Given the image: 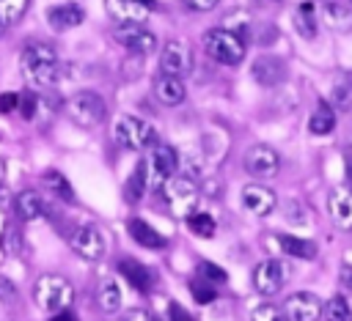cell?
<instances>
[{
  "instance_id": "1",
  "label": "cell",
  "mask_w": 352,
  "mask_h": 321,
  "mask_svg": "<svg viewBox=\"0 0 352 321\" xmlns=\"http://www.w3.org/2000/svg\"><path fill=\"white\" fill-rule=\"evenodd\" d=\"M19 66H22V77L33 88H52L60 74V58H58L55 47H50L44 41H30L22 49Z\"/></svg>"
},
{
  "instance_id": "2",
  "label": "cell",
  "mask_w": 352,
  "mask_h": 321,
  "mask_svg": "<svg viewBox=\"0 0 352 321\" xmlns=\"http://www.w3.org/2000/svg\"><path fill=\"white\" fill-rule=\"evenodd\" d=\"M33 299H36L38 310L55 316V313H63V310L72 307V302H74V285L66 277L47 272V274H41L33 283Z\"/></svg>"
},
{
  "instance_id": "3",
  "label": "cell",
  "mask_w": 352,
  "mask_h": 321,
  "mask_svg": "<svg viewBox=\"0 0 352 321\" xmlns=\"http://www.w3.org/2000/svg\"><path fill=\"white\" fill-rule=\"evenodd\" d=\"M204 49L212 60L223 63V66H236L245 58V41L239 33L228 30V27H212L204 33Z\"/></svg>"
},
{
  "instance_id": "4",
  "label": "cell",
  "mask_w": 352,
  "mask_h": 321,
  "mask_svg": "<svg viewBox=\"0 0 352 321\" xmlns=\"http://www.w3.org/2000/svg\"><path fill=\"white\" fill-rule=\"evenodd\" d=\"M165 192V203H168V211L179 219H187L190 214H195V206L201 200V189L195 184V178L190 176H173L168 178V184L162 187Z\"/></svg>"
},
{
  "instance_id": "5",
  "label": "cell",
  "mask_w": 352,
  "mask_h": 321,
  "mask_svg": "<svg viewBox=\"0 0 352 321\" xmlns=\"http://www.w3.org/2000/svg\"><path fill=\"white\" fill-rule=\"evenodd\" d=\"M66 115L72 118V123H77L82 129H94L107 118V104L94 91H77L66 102Z\"/></svg>"
},
{
  "instance_id": "6",
  "label": "cell",
  "mask_w": 352,
  "mask_h": 321,
  "mask_svg": "<svg viewBox=\"0 0 352 321\" xmlns=\"http://www.w3.org/2000/svg\"><path fill=\"white\" fill-rule=\"evenodd\" d=\"M113 140L121 145V148H146L151 140H154V126L148 121H140L135 115H118L113 121Z\"/></svg>"
},
{
  "instance_id": "7",
  "label": "cell",
  "mask_w": 352,
  "mask_h": 321,
  "mask_svg": "<svg viewBox=\"0 0 352 321\" xmlns=\"http://www.w3.org/2000/svg\"><path fill=\"white\" fill-rule=\"evenodd\" d=\"M176 151L165 143L154 145V151L148 154V162H146V173H148V187L151 189H162L168 184V178L176 176Z\"/></svg>"
},
{
  "instance_id": "8",
  "label": "cell",
  "mask_w": 352,
  "mask_h": 321,
  "mask_svg": "<svg viewBox=\"0 0 352 321\" xmlns=\"http://www.w3.org/2000/svg\"><path fill=\"white\" fill-rule=\"evenodd\" d=\"M69 244L85 261H102L107 255V236L96 225H77Z\"/></svg>"
},
{
  "instance_id": "9",
  "label": "cell",
  "mask_w": 352,
  "mask_h": 321,
  "mask_svg": "<svg viewBox=\"0 0 352 321\" xmlns=\"http://www.w3.org/2000/svg\"><path fill=\"white\" fill-rule=\"evenodd\" d=\"M160 69L162 74H170V77H182L192 69V49L187 41L182 38H170L165 41L162 52H160Z\"/></svg>"
},
{
  "instance_id": "10",
  "label": "cell",
  "mask_w": 352,
  "mask_h": 321,
  "mask_svg": "<svg viewBox=\"0 0 352 321\" xmlns=\"http://www.w3.org/2000/svg\"><path fill=\"white\" fill-rule=\"evenodd\" d=\"M245 170L253 176V178H272L278 170H280V156L272 145H264V143H256L245 151Z\"/></svg>"
},
{
  "instance_id": "11",
  "label": "cell",
  "mask_w": 352,
  "mask_h": 321,
  "mask_svg": "<svg viewBox=\"0 0 352 321\" xmlns=\"http://www.w3.org/2000/svg\"><path fill=\"white\" fill-rule=\"evenodd\" d=\"M250 283H253V291H258L261 296H272L286 283V266L280 261H261L256 263Z\"/></svg>"
},
{
  "instance_id": "12",
  "label": "cell",
  "mask_w": 352,
  "mask_h": 321,
  "mask_svg": "<svg viewBox=\"0 0 352 321\" xmlns=\"http://www.w3.org/2000/svg\"><path fill=\"white\" fill-rule=\"evenodd\" d=\"M283 310L289 321H319L324 302L311 291H297L283 302Z\"/></svg>"
},
{
  "instance_id": "13",
  "label": "cell",
  "mask_w": 352,
  "mask_h": 321,
  "mask_svg": "<svg viewBox=\"0 0 352 321\" xmlns=\"http://www.w3.org/2000/svg\"><path fill=\"white\" fill-rule=\"evenodd\" d=\"M113 38H116V44H121V47H126L132 52H143L146 55V52L157 49V36L143 25H116L113 27Z\"/></svg>"
},
{
  "instance_id": "14",
  "label": "cell",
  "mask_w": 352,
  "mask_h": 321,
  "mask_svg": "<svg viewBox=\"0 0 352 321\" xmlns=\"http://www.w3.org/2000/svg\"><path fill=\"white\" fill-rule=\"evenodd\" d=\"M104 8L116 25H143L151 14L146 0H104Z\"/></svg>"
},
{
  "instance_id": "15",
  "label": "cell",
  "mask_w": 352,
  "mask_h": 321,
  "mask_svg": "<svg viewBox=\"0 0 352 321\" xmlns=\"http://www.w3.org/2000/svg\"><path fill=\"white\" fill-rule=\"evenodd\" d=\"M242 206L253 214V217H267L275 209V192L264 184H245L242 187Z\"/></svg>"
},
{
  "instance_id": "16",
  "label": "cell",
  "mask_w": 352,
  "mask_h": 321,
  "mask_svg": "<svg viewBox=\"0 0 352 321\" xmlns=\"http://www.w3.org/2000/svg\"><path fill=\"white\" fill-rule=\"evenodd\" d=\"M319 16L336 33H349L352 30V5L346 0H322Z\"/></svg>"
},
{
  "instance_id": "17",
  "label": "cell",
  "mask_w": 352,
  "mask_h": 321,
  "mask_svg": "<svg viewBox=\"0 0 352 321\" xmlns=\"http://www.w3.org/2000/svg\"><path fill=\"white\" fill-rule=\"evenodd\" d=\"M250 77L261 85V88H272V85H280L286 80V63L280 58H272V55H264L258 60H253V69H250Z\"/></svg>"
},
{
  "instance_id": "18",
  "label": "cell",
  "mask_w": 352,
  "mask_h": 321,
  "mask_svg": "<svg viewBox=\"0 0 352 321\" xmlns=\"http://www.w3.org/2000/svg\"><path fill=\"white\" fill-rule=\"evenodd\" d=\"M327 211L333 222L341 230H352V189L349 187H336L327 195Z\"/></svg>"
},
{
  "instance_id": "19",
  "label": "cell",
  "mask_w": 352,
  "mask_h": 321,
  "mask_svg": "<svg viewBox=\"0 0 352 321\" xmlns=\"http://www.w3.org/2000/svg\"><path fill=\"white\" fill-rule=\"evenodd\" d=\"M116 269L121 272V277H124L135 291H143V294L151 291V285H154V272H151L148 266H143L140 261H135V258H121Z\"/></svg>"
},
{
  "instance_id": "20",
  "label": "cell",
  "mask_w": 352,
  "mask_h": 321,
  "mask_svg": "<svg viewBox=\"0 0 352 321\" xmlns=\"http://www.w3.org/2000/svg\"><path fill=\"white\" fill-rule=\"evenodd\" d=\"M85 19V11L77 3H60L47 8V22L52 30H72Z\"/></svg>"
},
{
  "instance_id": "21",
  "label": "cell",
  "mask_w": 352,
  "mask_h": 321,
  "mask_svg": "<svg viewBox=\"0 0 352 321\" xmlns=\"http://www.w3.org/2000/svg\"><path fill=\"white\" fill-rule=\"evenodd\" d=\"M151 88H154L157 102L165 104V107H176V104L184 102V82H182V77H170V74L160 71V77L154 80Z\"/></svg>"
},
{
  "instance_id": "22",
  "label": "cell",
  "mask_w": 352,
  "mask_h": 321,
  "mask_svg": "<svg viewBox=\"0 0 352 321\" xmlns=\"http://www.w3.org/2000/svg\"><path fill=\"white\" fill-rule=\"evenodd\" d=\"M96 305L107 316L121 310V288H118V283L113 277H104V280L96 283Z\"/></svg>"
},
{
  "instance_id": "23",
  "label": "cell",
  "mask_w": 352,
  "mask_h": 321,
  "mask_svg": "<svg viewBox=\"0 0 352 321\" xmlns=\"http://www.w3.org/2000/svg\"><path fill=\"white\" fill-rule=\"evenodd\" d=\"M278 244H280V250L286 255H292L297 261H314L316 252H319V247L311 239H300V236H289V233H280L278 236Z\"/></svg>"
},
{
  "instance_id": "24",
  "label": "cell",
  "mask_w": 352,
  "mask_h": 321,
  "mask_svg": "<svg viewBox=\"0 0 352 321\" xmlns=\"http://www.w3.org/2000/svg\"><path fill=\"white\" fill-rule=\"evenodd\" d=\"M126 230H129V236H132L138 244H143V247H148V250H162V247H165V236H162L160 230H154L148 222H143V219H129Z\"/></svg>"
},
{
  "instance_id": "25",
  "label": "cell",
  "mask_w": 352,
  "mask_h": 321,
  "mask_svg": "<svg viewBox=\"0 0 352 321\" xmlns=\"http://www.w3.org/2000/svg\"><path fill=\"white\" fill-rule=\"evenodd\" d=\"M294 27L302 38H314L316 36V27H319V11L314 8V3H300L297 11H294Z\"/></svg>"
},
{
  "instance_id": "26",
  "label": "cell",
  "mask_w": 352,
  "mask_h": 321,
  "mask_svg": "<svg viewBox=\"0 0 352 321\" xmlns=\"http://www.w3.org/2000/svg\"><path fill=\"white\" fill-rule=\"evenodd\" d=\"M333 129H336V110L327 102H319L308 118V132L311 134H330Z\"/></svg>"
},
{
  "instance_id": "27",
  "label": "cell",
  "mask_w": 352,
  "mask_h": 321,
  "mask_svg": "<svg viewBox=\"0 0 352 321\" xmlns=\"http://www.w3.org/2000/svg\"><path fill=\"white\" fill-rule=\"evenodd\" d=\"M14 206H16L19 219H25V222H33V219H38L44 214V203L33 189H22L16 195V200H14Z\"/></svg>"
},
{
  "instance_id": "28",
  "label": "cell",
  "mask_w": 352,
  "mask_h": 321,
  "mask_svg": "<svg viewBox=\"0 0 352 321\" xmlns=\"http://www.w3.org/2000/svg\"><path fill=\"white\" fill-rule=\"evenodd\" d=\"M41 184L55 195V198H60L63 203H74V192H72V184L66 181V176L60 173V170H47L44 176H41Z\"/></svg>"
},
{
  "instance_id": "29",
  "label": "cell",
  "mask_w": 352,
  "mask_h": 321,
  "mask_svg": "<svg viewBox=\"0 0 352 321\" xmlns=\"http://www.w3.org/2000/svg\"><path fill=\"white\" fill-rule=\"evenodd\" d=\"M146 187H148L146 162H138L135 170H132V176H129L126 184H124V195H126V200H129V203H138V200L143 198V189H146Z\"/></svg>"
},
{
  "instance_id": "30",
  "label": "cell",
  "mask_w": 352,
  "mask_h": 321,
  "mask_svg": "<svg viewBox=\"0 0 352 321\" xmlns=\"http://www.w3.org/2000/svg\"><path fill=\"white\" fill-rule=\"evenodd\" d=\"M322 318H324V321H352V307H349V302H346L341 294H336V296H330V299L324 302Z\"/></svg>"
},
{
  "instance_id": "31",
  "label": "cell",
  "mask_w": 352,
  "mask_h": 321,
  "mask_svg": "<svg viewBox=\"0 0 352 321\" xmlns=\"http://www.w3.org/2000/svg\"><path fill=\"white\" fill-rule=\"evenodd\" d=\"M184 222H187V228H190L195 236H201V239H212V236H214V230H217L214 217H209V214H204V211L190 214Z\"/></svg>"
},
{
  "instance_id": "32",
  "label": "cell",
  "mask_w": 352,
  "mask_h": 321,
  "mask_svg": "<svg viewBox=\"0 0 352 321\" xmlns=\"http://www.w3.org/2000/svg\"><path fill=\"white\" fill-rule=\"evenodd\" d=\"M333 107L338 110H352V77H344V82L333 85Z\"/></svg>"
},
{
  "instance_id": "33",
  "label": "cell",
  "mask_w": 352,
  "mask_h": 321,
  "mask_svg": "<svg viewBox=\"0 0 352 321\" xmlns=\"http://www.w3.org/2000/svg\"><path fill=\"white\" fill-rule=\"evenodd\" d=\"M0 247L8 252V255H16V252H22V233H19V228L16 225H6L3 228V236H0Z\"/></svg>"
},
{
  "instance_id": "34",
  "label": "cell",
  "mask_w": 352,
  "mask_h": 321,
  "mask_svg": "<svg viewBox=\"0 0 352 321\" xmlns=\"http://www.w3.org/2000/svg\"><path fill=\"white\" fill-rule=\"evenodd\" d=\"M28 8V0H0V22H16Z\"/></svg>"
},
{
  "instance_id": "35",
  "label": "cell",
  "mask_w": 352,
  "mask_h": 321,
  "mask_svg": "<svg viewBox=\"0 0 352 321\" xmlns=\"http://www.w3.org/2000/svg\"><path fill=\"white\" fill-rule=\"evenodd\" d=\"M250 321H289V318H286V310L278 305H258L250 313Z\"/></svg>"
},
{
  "instance_id": "36",
  "label": "cell",
  "mask_w": 352,
  "mask_h": 321,
  "mask_svg": "<svg viewBox=\"0 0 352 321\" xmlns=\"http://www.w3.org/2000/svg\"><path fill=\"white\" fill-rule=\"evenodd\" d=\"M198 280H204L209 285H220V283H226V272L209 261H201L198 263Z\"/></svg>"
},
{
  "instance_id": "37",
  "label": "cell",
  "mask_w": 352,
  "mask_h": 321,
  "mask_svg": "<svg viewBox=\"0 0 352 321\" xmlns=\"http://www.w3.org/2000/svg\"><path fill=\"white\" fill-rule=\"evenodd\" d=\"M41 96L38 93H33V91H25L22 96H19V107H22V115L28 118V121H33L36 115H38V107H41Z\"/></svg>"
},
{
  "instance_id": "38",
  "label": "cell",
  "mask_w": 352,
  "mask_h": 321,
  "mask_svg": "<svg viewBox=\"0 0 352 321\" xmlns=\"http://www.w3.org/2000/svg\"><path fill=\"white\" fill-rule=\"evenodd\" d=\"M190 291H192V296H195L198 305H206V302H212V299L217 296L214 285H209V283H204V280H198V277L190 283Z\"/></svg>"
},
{
  "instance_id": "39",
  "label": "cell",
  "mask_w": 352,
  "mask_h": 321,
  "mask_svg": "<svg viewBox=\"0 0 352 321\" xmlns=\"http://www.w3.org/2000/svg\"><path fill=\"white\" fill-rule=\"evenodd\" d=\"M168 321H192V316H190L179 302H170V305H168Z\"/></svg>"
},
{
  "instance_id": "40",
  "label": "cell",
  "mask_w": 352,
  "mask_h": 321,
  "mask_svg": "<svg viewBox=\"0 0 352 321\" xmlns=\"http://www.w3.org/2000/svg\"><path fill=\"white\" fill-rule=\"evenodd\" d=\"M19 107V93H0V112H11Z\"/></svg>"
},
{
  "instance_id": "41",
  "label": "cell",
  "mask_w": 352,
  "mask_h": 321,
  "mask_svg": "<svg viewBox=\"0 0 352 321\" xmlns=\"http://www.w3.org/2000/svg\"><path fill=\"white\" fill-rule=\"evenodd\" d=\"M121 321H157V318H154L148 310H138V307H135V310H126V313L121 316Z\"/></svg>"
},
{
  "instance_id": "42",
  "label": "cell",
  "mask_w": 352,
  "mask_h": 321,
  "mask_svg": "<svg viewBox=\"0 0 352 321\" xmlns=\"http://www.w3.org/2000/svg\"><path fill=\"white\" fill-rule=\"evenodd\" d=\"M190 8H195V11H209V8H214L220 0H184Z\"/></svg>"
},
{
  "instance_id": "43",
  "label": "cell",
  "mask_w": 352,
  "mask_h": 321,
  "mask_svg": "<svg viewBox=\"0 0 352 321\" xmlns=\"http://www.w3.org/2000/svg\"><path fill=\"white\" fill-rule=\"evenodd\" d=\"M50 321H77V316H74L72 310H63V313H55V316H50Z\"/></svg>"
},
{
  "instance_id": "44",
  "label": "cell",
  "mask_w": 352,
  "mask_h": 321,
  "mask_svg": "<svg viewBox=\"0 0 352 321\" xmlns=\"http://www.w3.org/2000/svg\"><path fill=\"white\" fill-rule=\"evenodd\" d=\"M341 280L346 283V288H352V266H341Z\"/></svg>"
},
{
  "instance_id": "45",
  "label": "cell",
  "mask_w": 352,
  "mask_h": 321,
  "mask_svg": "<svg viewBox=\"0 0 352 321\" xmlns=\"http://www.w3.org/2000/svg\"><path fill=\"white\" fill-rule=\"evenodd\" d=\"M346 173H349V178H352V148L346 151Z\"/></svg>"
},
{
  "instance_id": "46",
  "label": "cell",
  "mask_w": 352,
  "mask_h": 321,
  "mask_svg": "<svg viewBox=\"0 0 352 321\" xmlns=\"http://www.w3.org/2000/svg\"><path fill=\"white\" fill-rule=\"evenodd\" d=\"M3 181H6V159L0 156V184H3Z\"/></svg>"
},
{
  "instance_id": "47",
  "label": "cell",
  "mask_w": 352,
  "mask_h": 321,
  "mask_svg": "<svg viewBox=\"0 0 352 321\" xmlns=\"http://www.w3.org/2000/svg\"><path fill=\"white\" fill-rule=\"evenodd\" d=\"M3 30H6V22H0V33H3Z\"/></svg>"
},
{
  "instance_id": "48",
  "label": "cell",
  "mask_w": 352,
  "mask_h": 321,
  "mask_svg": "<svg viewBox=\"0 0 352 321\" xmlns=\"http://www.w3.org/2000/svg\"><path fill=\"white\" fill-rule=\"evenodd\" d=\"M346 3H349V5H352V0H346Z\"/></svg>"
}]
</instances>
